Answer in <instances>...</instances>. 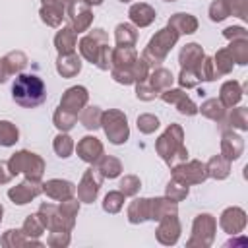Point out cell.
Wrapping results in <instances>:
<instances>
[{
	"mask_svg": "<svg viewBox=\"0 0 248 248\" xmlns=\"http://www.w3.org/2000/svg\"><path fill=\"white\" fill-rule=\"evenodd\" d=\"M229 122H231V126H234V128H238V130H246V128H248V110H246L244 107L234 108V110L229 114Z\"/></svg>",
	"mask_w": 248,
	"mask_h": 248,
	"instance_id": "cell-39",
	"label": "cell"
},
{
	"mask_svg": "<svg viewBox=\"0 0 248 248\" xmlns=\"http://www.w3.org/2000/svg\"><path fill=\"white\" fill-rule=\"evenodd\" d=\"M229 16H231V10H229V2L227 0H215L209 6V17H211V21H223Z\"/></svg>",
	"mask_w": 248,
	"mask_h": 248,
	"instance_id": "cell-38",
	"label": "cell"
},
{
	"mask_svg": "<svg viewBox=\"0 0 248 248\" xmlns=\"http://www.w3.org/2000/svg\"><path fill=\"white\" fill-rule=\"evenodd\" d=\"M122 205H124V194L122 192H108L105 196V202H103V209L105 211L116 213V211H120Z\"/></svg>",
	"mask_w": 248,
	"mask_h": 248,
	"instance_id": "cell-37",
	"label": "cell"
},
{
	"mask_svg": "<svg viewBox=\"0 0 248 248\" xmlns=\"http://www.w3.org/2000/svg\"><path fill=\"white\" fill-rule=\"evenodd\" d=\"M76 118H78V116H74V114H70V112H66V110H62V108L58 107V110L54 112V126H56L58 130H62V132H68L70 128H74Z\"/></svg>",
	"mask_w": 248,
	"mask_h": 248,
	"instance_id": "cell-35",
	"label": "cell"
},
{
	"mask_svg": "<svg viewBox=\"0 0 248 248\" xmlns=\"http://www.w3.org/2000/svg\"><path fill=\"white\" fill-rule=\"evenodd\" d=\"M223 35H225L227 39H231V41L246 39V37H248V35H246V29H242V27H227V29L223 31Z\"/></svg>",
	"mask_w": 248,
	"mask_h": 248,
	"instance_id": "cell-47",
	"label": "cell"
},
{
	"mask_svg": "<svg viewBox=\"0 0 248 248\" xmlns=\"http://www.w3.org/2000/svg\"><path fill=\"white\" fill-rule=\"evenodd\" d=\"M10 74H12V70H10L8 62H6V58H0V83H4L10 78Z\"/></svg>",
	"mask_w": 248,
	"mask_h": 248,
	"instance_id": "cell-48",
	"label": "cell"
},
{
	"mask_svg": "<svg viewBox=\"0 0 248 248\" xmlns=\"http://www.w3.org/2000/svg\"><path fill=\"white\" fill-rule=\"evenodd\" d=\"M54 151H56L58 157H62V159L70 157V153L74 151V141H72V138L66 136V134H58L56 140H54Z\"/></svg>",
	"mask_w": 248,
	"mask_h": 248,
	"instance_id": "cell-34",
	"label": "cell"
},
{
	"mask_svg": "<svg viewBox=\"0 0 248 248\" xmlns=\"http://www.w3.org/2000/svg\"><path fill=\"white\" fill-rule=\"evenodd\" d=\"M120 190L124 196H134L138 190H140V180L138 176H124L120 180Z\"/></svg>",
	"mask_w": 248,
	"mask_h": 248,
	"instance_id": "cell-43",
	"label": "cell"
},
{
	"mask_svg": "<svg viewBox=\"0 0 248 248\" xmlns=\"http://www.w3.org/2000/svg\"><path fill=\"white\" fill-rule=\"evenodd\" d=\"M130 223H141L149 219V200H134L128 207Z\"/></svg>",
	"mask_w": 248,
	"mask_h": 248,
	"instance_id": "cell-26",
	"label": "cell"
},
{
	"mask_svg": "<svg viewBox=\"0 0 248 248\" xmlns=\"http://www.w3.org/2000/svg\"><path fill=\"white\" fill-rule=\"evenodd\" d=\"M114 37H116L118 46H134L138 41V31L130 23H120V25H116Z\"/></svg>",
	"mask_w": 248,
	"mask_h": 248,
	"instance_id": "cell-24",
	"label": "cell"
},
{
	"mask_svg": "<svg viewBox=\"0 0 248 248\" xmlns=\"http://www.w3.org/2000/svg\"><path fill=\"white\" fill-rule=\"evenodd\" d=\"M85 103H87V89L81 87V85H76V87H70L64 93L62 101H60V108L70 112V114H74V116H78V112L81 110V107Z\"/></svg>",
	"mask_w": 248,
	"mask_h": 248,
	"instance_id": "cell-11",
	"label": "cell"
},
{
	"mask_svg": "<svg viewBox=\"0 0 248 248\" xmlns=\"http://www.w3.org/2000/svg\"><path fill=\"white\" fill-rule=\"evenodd\" d=\"M240 97H242V85H240L238 81H227V83H223V87H221V97H219V101H221L223 107H232V105H236V103L240 101Z\"/></svg>",
	"mask_w": 248,
	"mask_h": 248,
	"instance_id": "cell-23",
	"label": "cell"
},
{
	"mask_svg": "<svg viewBox=\"0 0 248 248\" xmlns=\"http://www.w3.org/2000/svg\"><path fill=\"white\" fill-rule=\"evenodd\" d=\"M64 17V2L62 0H43L41 6V19L50 25V27H58L62 23Z\"/></svg>",
	"mask_w": 248,
	"mask_h": 248,
	"instance_id": "cell-14",
	"label": "cell"
},
{
	"mask_svg": "<svg viewBox=\"0 0 248 248\" xmlns=\"http://www.w3.org/2000/svg\"><path fill=\"white\" fill-rule=\"evenodd\" d=\"M136 95H138V99H143V101H151V99H155V91L151 89V85L149 83H145V81H138V85H136Z\"/></svg>",
	"mask_w": 248,
	"mask_h": 248,
	"instance_id": "cell-45",
	"label": "cell"
},
{
	"mask_svg": "<svg viewBox=\"0 0 248 248\" xmlns=\"http://www.w3.org/2000/svg\"><path fill=\"white\" fill-rule=\"evenodd\" d=\"M178 81H180V85H182V87H196L202 79L198 78V74H196L194 70H186V68H182Z\"/></svg>",
	"mask_w": 248,
	"mask_h": 248,
	"instance_id": "cell-44",
	"label": "cell"
},
{
	"mask_svg": "<svg viewBox=\"0 0 248 248\" xmlns=\"http://www.w3.org/2000/svg\"><path fill=\"white\" fill-rule=\"evenodd\" d=\"M68 19H70V27L79 33L85 31L91 25V12H89V4H85L83 0H72L68 6Z\"/></svg>",
	"mask_w": 248,
	"mask_h": 248,
	"instance_id": "cell-7",
	"label": "cell"
},
{
	"mask_svg": "<svg viewBox=\"0 0 248 248\" xmlns=\"http://www.w3.org/2000/svg\"><path fill=\"white\" fill-rule=\"evenodd\" d=\"M101 116H103V112L99 110V107H87V108L79 114V120H81V124H83L87 130H95V128L101 126Z\"/></svg>",
	"mask_w": 248,
	"mask_h": 248,
	"instance_id": "cell-32",
	"label": "cell"
},
{
	"mask_svg": "<svg viewBox=\"0 0 248 248\" xmlns=\"http://www.w3.org/2000/svg\"><path fill=\"white\" fill-rule=\"evenodd\" d=\"M101 126L105 128V134L107 138L112 141V143H124L130 136V130H128V120H126V114L120 112V110H108V112H103L101 116Z\"/></svg>",
	"mask_w": 248,
	"mask_h": 248,
	"instance_id": "cell-6",
	"label": "cell"
},
{
	"mask_svg": "<svg viewBox=\"0 0 248 248\" xmlns=\"http://www.w3.org/2000/svg\"><path fill=\"white\" fill-rule=\"evenodd\" d=\"M161 99H163L165 103L174 105L180 114L194 116V114L198 112V107L192 103V99H190L182 89H170V87H169V89H165V91L161 93Z\"/></svg>",
	"mask_w": 248,
	"mask_h": 248,
	"instance_id": "cell-10",
	"label": "cell"
},
{
	"mask_svg": "<svg viewBox=\"0 0 248 248\" xmlns=\"http://www.w3.org/2000/svg\"><path fill=\"white\" fill-rule=\"evenodd\" d=\"M155 147H157L159 155L163 157V161L167 165H172V167L178 161H184L188 155L186 147L182 145V128L178 124H170L167 128V132L157 140Z\"/></svg>",
	"mask_w": 248,
	"mask_h": 248,
	"instance_id": "cell-3",
	"label": "cell"
},
{
	"mask_svg": "<svg viewBox=\"0 0 248 248\" xmlns=\"http://www.w3.org/2000/svg\"><path fill=\"white\" fill-rule=\"evenodd\" d=\"M200 110H202L203 116H207V118H211V120H219V122H221L223 116H225V107H223L221 101H217V99L205 101Z\"/></svg>",
	"mask_w": 248,
	"mask_h": 248,
	"instance_id": "cell-31",
	"label": "cell"
},
{
	"mask_svg": "<svg viewBox=\"0 0 248 248\" xmlns=\"http://www.w3.org/2000/svg\"><path fill=\"white\" fill-rule=\"evenodd\" d=\"M188 196V184L184 182H178V180H170L169 186H167V198L172 200V202H180L182 198Z\"/></svg>",
	"mask_w": 248,
	"mask_h": 248,
	"instance_id": "cell-36",
	"label": "cell"
},
{
	"mask_svg": "<svg viewBox=\"0 0 248 248\" xmlns=\"http://www.w3.org/2000/svg\"><path fill=\"white\" fill-rule=\"evenodd\" d=\"M79 52L91 64H97L101 70L110 68V48H108V35L103 29H93L79 41Z\"/></svg>",
	"mask_w": 248,
	"mask_h": 248,
	"instance_id": "cell-2",
	"label": "cell"
},
{
	"mask_svg": "<svg viewBox=\"0 0 248 248\" xmlns=\"http://www.w3.org/2000/svg\"><path fill=\"white\" fill-rule=\"evenodd\" d=\"M8 169V163H4V161H0V184H4V182H8L14 174L12 172H4Z\"/></svg>",
	"mask_w": 248,
	"mask_h": 248,
	"instance_id": "cell-49",
	"label": "cell"
},
{
	"mask_svg": "<svg viewBox=\"0 0 248 248\" xmlns=\"http://www.w3.org/2000/svg\"><path fill=\"white\" fill-rule=\"evenodd\" d=\"M246 225V215L242 209L238 207H231L227 209L223 215H221V227L227 231V232H240Z\"/></svg>",
	"mask_w": 248,
	"mask_h": 248,
	"instance_id": "cell-17",
	"label": "cell"
},
{
	"mask_svg": "<svg viewBox=\"0 0 248 248\" xmlns=\"http://www.w3.org/2000/svg\"><path fill=\"white\" fill-rule=\"evenodd\" d=\"M172 178L184 184H198L207 178V170L200 161H190L188 165H178L172 172Z\"/></svg>",
	"mask_w": 248,
	"mask_h": 248,
	"instance_id": "cell-8",
	"label": "cell"
},
{
	"mask_svg": "<svg viewBox=\"0 0 248 248\" xmlns=\"http://www.w3.org/2000/svg\"><path fill=\"white\" fill-rule=\"evenodd\" d=\"M138 128L143 134H151L159 128V118L153 114H141V116H138Z\"/></svg>",
	"mask_w": 248,
	"mask_h": 248,
	"instance_id": "cell-41",
	"label": "cell"
},
{
	"mask_svg": "<svg viewBox=\"0 0 248 248\" xmlns=\"http://www.w3.org/2000/svg\"><path fill=\"white\" fill-rule=\"evenodd\" d=\"M8 169L12 174H17V172H25L27 178L31 180H39L43 176V169H45V163L39 155L31 153V151H17L12 155V159L8 161Z\"/></svg>",
	"mask_w": 248,
	"mask_h": 248,
	"instance_id": "cell-5",
	"label": "cell"
},
{
	"mask_svg": "<svg viewBox=\"0 0 248 248\" xmlns=\"http://www.w3.org/2000/svg\"><path fill=\"white\" fill-rule=\"evenodd\" d=\"M101 172L97 170V169H87L85 170V174H83V178H81V182H79V186H78V198L81 200V202H93L95 198H97V192H99V186H101Z\"/></svg>",
	"mask_w": 248,
	"mask_h": 248,
	"instance_id": "cell-9",
	"label": "cell"
},
{
	"mask_svg": "<svg viewBox=\"0 0 248 248\" xmlns=\"http://www.w3.org/2000/svg\"><path fill=\"white\" fill-rule=\"evenodd\" d=\"M167 2H172V0H167Z\"/></svg>",
	"mask_w": 248,
	"mask_h": 248,
	"instance_id": "cell-53",
	"label": "cell"
},
{
	"mask_svg": "<svg viewBox=\"0 0 248 248\" xmlns=\"http://www.w3.org/2000/svg\"><path fill=\"white\" fill-rule=\"evenodd\" d=\"M41 192H43V188H39L37 180H31V178H27V180H25V182H21L19 186H16V188H10V190H8V196L14 200V203H17V205H23V203L31 202L35 196H39Z\"/></svg>",
	"mask_w": 248,
	"mask_h": 248,
	"instance_id": "cell-12",
	"label": "cell"
},
{
	"mask_svg": "<svg viewBox=\"0 0 248 248\" xmlns=\"http://www.w3.org/2000/svg\"><path fill=\"white\" fill-rule=\"evenodd\" d=\"M149 85H151V89H153L155 93H161V91H165V89H169V87L172 85V74H170L169 70H165V68H157V70L151 74Z\"/></svg>",
	"mask_w": 248,
	"mask_h": 248,
	"instance_id": "cell-27",
	"label": "cell"
},
{
	"mask_svg": "<svg viewBox=\"0 0 248 248\" xmlns=\"http://www.w3.org/2000/svg\"><path fill=\"white\" fill-rule=\"evenodd\" d=\"M76 151H78V155H79L83 161H87V163H97V161L103 157V143H101L97 138H93V136H85V138L78 143Z\"/></svg>",
	"mask_w": 248,
	"mask_h": 248,
	"instance_id": "cell-13",
	"label": "cell"
},
{
	"mask_svg": "<svg viewBox=\"0 0 248 248\" xmlns=\"http://www.w3.org/2000/svg\"><path fill=\"white\" fill-rule=\"evenodd\" d=\"M176 41H178V33H176V29H172L170 25H167L165 29H161V31L155 33V37L149 41L147 48L143 50L141 58H143L149 66H159V64L165 60L167 52L174 46Z\"/></svg>",
	"mask_w": 248,
	"mask_h": 248,
	"instance_id": "cell-4",
	"label": "cell"
},
{
	"mask_svg": "<svg viewBox=\"0 0 248 248\" xmlns=\"http://www.w3.org/2000/svg\"><path fill=\"white\" fill-rule=\"evenodd\" d=\"M76 41H78V35H76V31H74L72 27L60 29V31L56 33V37H54V45H56V50H58L60 54H70V52H74Z\"/></svg>",
	"mask_w": 248,
	"mask_h": 248,
	"instance_id": "cell-21",
	"label": "cell"
},
{
	"mask_svg": "<svg viewBox=\"0 0 248 248\" xmlns=\"http://www.w3.org/2000/svg\"><path fill=\"white\" fill-rule=\"evenodd\" d=\"M242 149H244V141L240 136L232 134V132H225L223 134V141H221V155L227 159V161H234L242 155Z\"/></svg>",
	"mask_w": 248,
	"mask_h": 248,
	"instance_id": "cell-15",
	"label": "cell"
},
{
	"mask_svg": "<svg viewBox=\"0 0 248 248\" xmlns=\"http://www.w3.org/2000/svg\"><path fill=\"white\" fill-rule=\"evenodd\" d=\"M120 2H130V0H120Z\"/></svg>",
	"mask_w": 248,
	"mask_h": 248,
	"instance_id": "cell-52",
	"label": "cell"
},
{
	"mask_svg": "<svg viewBox=\"0 0 248 248\" xmlns=\"http://www.w3.org/2000/svg\"><path fill=\"white\" fill-rule=\"evenodd\" d=\"M229 2V10L232 16H238L240 19H246V0H227Z\"/></svg>",
	"mask_w": 248,
	"mask_h": 248,
	"instance_id": "cell-46",
	"label": "cell"
},
{
	"mask_svg": "<svg viewBox=\"0 0 248 248\" xmlns=\"http://www.w3.org/2000/svg\"><path fill=\"white\" fill-rule=\"evenodd\" d=\"M213 64H215L217 74H229L232 70V56H231V52L227 48L219 50L215 54V58H213Z\"/></svg>",
	"mask_w": 248,
	"mask_h": 248,
	"instance_id": "cell-33",
	"label": "cell"
},
{
	"mask_svg": "<svg viewBox=\"0 0 248 248\" xmlns=\"http://www.w3.org/2000/svg\"><path fill=\"white\" fill-rule=\"evenodd\" d=\"M85 4H93V6H99V4H103V0H83Z\"/></svg>",
	"mask_w": 248,
	"mask_h": 248,
	"instance_id": "cell-50",
	"label": "cell"
},
{
	"mask_svg": "<svg viewBox=\"0 0 248 248\" xmlns=\"http://www.w3.org/2000/svg\"><path fill=\"white\" fill-rule=\"evenodd\" d=\"M227 50L231 52L232 62H238V64H246V62H248V43H246V39H236V41H232Z\"/></svg>",
	"mask_w": 248,
	"mask_h": 248,
	"instance_id": "cell-30",
	"label": "cell"
},
{
	"mask_svg": "<svg viewBox=\"0 0 248 248\" xmlns=\"http://www.w3.org/2000/svg\"><path fill=\"white\" fill-rule=\"evenodd\" d=\"M128 16H130L132 23H136L138 27H147V25L155 19V10H153L149 4L140 2V4H134V6L130 8Z\"/></svg>",
	"mask_w": 248,
	"mask_h": 248,
	"instance_id": "cell-19",
	"label": "cell"
},
{
	"mask_svg": "<svg viewBox=\"0 0 248 248\" xmlns=\"http://www.w3.org/2000/svg\"><path fill=\"white\" fill-rule=\"evenodd\" d=\"M2 211H4V209H2V205H0V221H2Z\"/></svg>",
	"mask_w": 248,
	"mask_h": 248,
	"instance_id": "cell-51",
	"label": "cell"
},
{
	"mask_svg": "<svg viewBox=\"0 0 248 248\" xmlns=\"http://www.w3.org/2000/svg\"><path fill=\"white\" fill-rule=\"evenodd\" d=\"M97 170H99L101 176H105V178H114V176H118V174L122 172V165H120V161L114 159V157H101V159L97 161Z\"/></svg>",
	"mask_w": 248,
	"mask_h": 248,
	"instance_id": "cell-28",
	"label": "cell"
},
{
	"mask_svg": "<svg viewBox=\"0 0 248 248\" xmlns=\"http://www.w3.org/2000/svg\"><path fill=\"white\" fill-rule=\"evenodd\" d=\"M56 70H58L60 76L72 78V76L79 74V70H81V60H79V56L74 54V52H70V54H60V56H58V62H56Z\"/></svg>",
	"mask_w": 248,
	"mask_h": 248,
	"instance_id": "cell-20",
	"label": "cell"
},
{
	"mask_svg": "<svg viewBox=\"0 0 248 248\" xmlns=\"http://www.w3.org/2000/svg\"><path fill=\"white\" fill-rule=\"evenodd\" d=\"M43 229H45V225H43L39 213H37V215H29L27 221L23 223V231H25L27 234H31V232H33V234H41Z\"/></svg>",
	"mask_w": 248,
	"mask_h": 248,
	"instance_id": "cell-42",
	"label": "cell"
},
{
	"mask_svg": "<svg viewBox=\"0 0 248 248\" xmlns=\"http://www.w3.org/2000/svg\"><path fill=\"white\" fill-rule=\"evenodd\" d=\"M17 138H19L17 128L8 120H0V145H4V147L14 145L17 141Z\"/></svg>",
	"mask_w": 248,
	"mask_h": 248,
	"instance_id": "cell-29",
	"label": "cell"
},
{
	"mask_svg": "<svg viewBox=\"0 0 248 248\" xmlns=\"http://www.w3.org/2000/svg\"><path fill=\"white\" fill-rule=\"evenodd\" d=\"M6 58V62H8V66H10V70H12V74H16V72H21L23 68H25V64H27V56L23 54V52H10L8 56H4Z\"/></svg>",
	"mask_w": 248,
	"mask_h": 248,
	"instance_id": "cell-40",
	"label": "cell"
},
{
	"mask_svg": "<svg viewBox=\"0 0 248 248\" xmlns=\"http://www.w3.org/2000/svg\"><path fill=\"white\" fill-rule=\"evenodd\" d=\"M203 56H205V54H203L202 46L196 45V43H190V45H186V46L180 50L178 60H180V66H182V68L194 70V72L198 74V66H200V62L203 60Z\"/></svg>",
	"mask_w": 248,
	"mask_h": 248,
	"instance_id": "cell-16",
	"label": "cell"
},
{
	"mask_svg": "<svg viewBox=\"0 0 248 248\" xmlns=\"http://www.w3.org/2000/svg\"><path fill=\"white\" fill-rule=\"evenodd\" d=\"M229 163L231 161H227L223 155H217V157H213L207 165H205V170H207V176H213V178H227L229 176Z\"/></svg>",
	"mask_w": 248,
	"mask_h": 248,
	"instance_id": "cell-25",
	"label": "cell"
},
{
	"mask_svg": "<svg viewBox=\"0 0 248 248\" xmlns=\"http://www.w3.org/2000/svg\"><path fill=\"white\" fill-rule=\"evenodd\" d=\"M169 25L172 27V29H176V33L180 35V33H194L196 29H198V21H196V17L194 16H190V14H174L170 19H169Z\"/></svg>",
	"mask_w": 248,
	"mask_h": 248,
	"instance_id": "cell-22",
	"label": "cell"
},
{
	"mask_svg": "<svg viewBox=\"0 0 248 248\" xmlns=\"http://www.w3.org/2000/svg\"><path fill=\"white\" fill-rule=\"evenodd\" d=\"M12 97L25 108H35L46 99V87L35 74H19L12 85Z\"/></svg>",
	"mask_w": 248,
	"mask_h": 248,
	"instance_id": "cell-1",
	"label": "cell"
},
{
	"mask_svg": "<svg viewBox=\"0 0 248 248\" xmlns=\"http://www.w3.org/2000/svg\"><path fill=\"white\" fill-rule=\"evenodd\" d=\"M43 192L54 200H68L72 198L74 194V184L68 182V180H58V178H52L48 182L43 184Z\"/></svg>",
	"mask_w": 248,
	"mask_h": 248,
	"instance_id": "cell-18",
	"label": "cell"
}]
</instances>
